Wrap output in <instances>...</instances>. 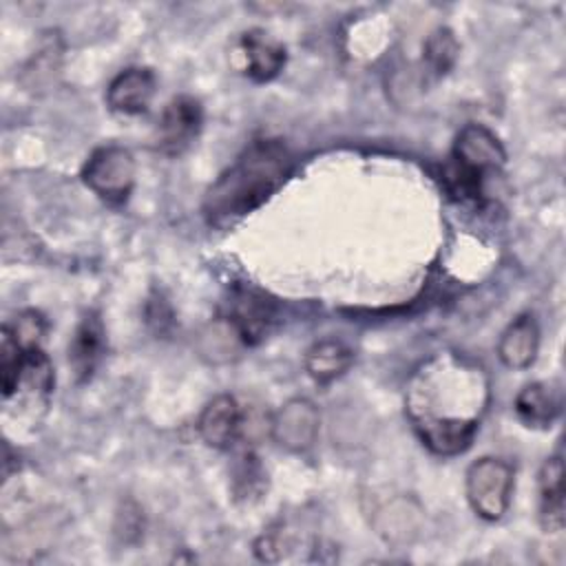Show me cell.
Returning <instances> with one entry per match:
<instances>
[{"mask_svg": "<svg viewBox=\"0 0 566 566\" xmlns=\"http://www.w3.org/2000/svg\"><path fill=\"white\" fill-rule=\"evenodd\" d=\"M489 398V376L478 363L455 352H440L411 374L405 413L431 453L458 455L471 447Z\"/></svg>", "mask_w": 566, "mask_h": 566, "instance_id": "obj_1", "label": "cell"}, {"mask_svg": "<svg viewBox=\"0 0 566 566\" xmlns=\"http://www.w3.org/2000/svg\"><path fill=\"white\" fill-rule=\"evenodd\" d=\"M292 168L294 157L281 139H254L206 190V221L226 228L250 214L287 181Z\"/></svg>", "mask_w": 566, "mask_h": 566, "instance_id": "obj_2", "label": "cell"}, {"mask_svg": "<svg viewBox=\"0 0 566 566\" xmlns=\"http://www.w3.org/2000/svg\"><path fill=\"white\" fill-rule=\"evenodd\" d=\"M506 161L502 142L482 124H467L453 142L451 157L442 166V186L455 201L480 203L484 197V181L500 172Z\"/></svg>", "mask_w": 566, "mask_h": 566, "instance_id": "obj_3", "label": "cell"}, {"mask_svg": "<svg viewBox=\"0 0 566 566\" xmlns=\"http://www.w3.org/2000/svg\"><path fill=\"white\" fill-rule=\"evenodd\" d=\"M515 486V471L502 458H480L467 469L464 491L473 513L486 522L504 517Z\"/></svg>", "mask_w": 566, "mask_h": 566, "instance_id": "obj_4", "label": "cell"}, {"mask_svg": "<svg viewBox=\"0 0 566 566\" xmlns=\"http://www.w3.org/2000/svg\"><path fill=\"white\" fill-rule=\"evenodd\" d=\"M135 157L124 146H99L95 148L86 164L82 166V181L102 201L111 206H122L128 201L135 188Z\"/></svg>", "mask_w": 566, "mask_h": 566, "instance_id": "obj_5", "label": "cell"}, {"mask_svg": "<svg viewBox=\"0 0 566 566\" xmlns=\"http://www.w3.org/2000/svg\"><path fill=\"white\" fill-rule=\"evenodd\" d=\"M223 323L243 345L261 343L276 323V305L250 285H237L223 307Z\"/></svg>", "mask_w": 566, "mask_h": 566, "instance_id": "obj_6", "label": "cell"}, {"mask_svg": "<svg viewBox=\"0 0 566 566\" xmlns=\"http://www.w3.org/2000/svg\"><path fill=\"white\" fill-rule=\"evenodd\" d=\"M203 126L201 102L192 95L172 97L157 122L155 148L168 157L181 155L199 137Z\"/></svg>", "mask_w": 566, "mask_h": 566, "instance_id": "obj_7", "label": "cell"}, {"mask_svg": "<svg viewBox=\"0 0 566 566\" xmlns=\"http://www.w3.org/2000/svg\"><path fill=\"white\" fill-rule=\"evenodd\" d=\"M321 413L307 398H290L270 418V436L279 447L292 453L310 449L318 436Z\"/></svg>", "mask_w": 566, "mask_h": 566, "instance_id": "obj_8", "label": "cell"}, {"mask_svg": "<svg viewBox=\"0 0 566 566\" xmlns=\"http://www.w3.org/2000/svg\"><path fill=\"white\" fill-rule=\"evenodd\" d=\"M245 411L230 394H219L199 413L197 429L201 440L219 451L232 449L243 438Z\"/></svg>", "mask_w": 566, "mask_h": 566, "instance_id": "obj_9", "label": "cell"}, {"mask_svg": "<svg viewBox=\"0 0 566 566\" xmlns=\"http://www.w3.org/2000/svg\"><path fill=\"white\" fill-rule=\"evenodd\" d=\"M237 51L241 57V71L254 82L274 80L287 62L285 46L263 29L241 33Z\"/></svg>", "mask_w": 566, "mask_h": 566, "instance_id": "obj_10", "label": "cell"}, {"mask_svg": "<svg viewBox=\"0 0 566 566\" xmlns=\"http://www.w3.org/2000/svg\"><path fill=\"white\" fill-rule=\"evenodd\" d=\"M157 80L146 66H130L117 73L106 86V104L117 115H142L155 97Z\"/></svg>", "mask_w": 566, "mask_h": 566, "instance_id": "obj_11", "label": "cell"}, {"mask_svg": "<svg viewBox=\"0 0 566 566\" xmlns=\"http://www.w3.org/2000/svg\"><path fill=\"white\" fill-rule=\"evenodd\" d=\"M104 347L106 336L99 316L95 312L84 314L69 343V365L77 382H84L93 376L95 367L104 356Z\"/></svg>", "mask_w": 566, "mask_h": 566, "instance_id": "obj_12", "label": "cell"}, {"mask_svg": "<svg viewBox=\"0 0 566 566\" xmlns=\"http://www.w3.org/2000/svg\"><path fill=\"white\" fill-rule=\"evenodd\" d=\"M539 526L546 533L564 531L566 509H564V462L562 455H551L544 460L539 475Z\"/></svg>", "mask_w": 566, "mask_h": 566, "instance_id": "obj_13", "label": "cell"}, {"mask_svg": "<svg viewBox=\"0 0 566 566\" xmlns=\"http://www.w3.org/2000/svg\"><path fill=\"white\" fill-rule=\"evenodd\" d=\"M539 349V327L533 314L517 316L500 336L497 356L509 369H526Z\"/></svg>", "mask_w": 566, "mask_h": 566, "instance_id": "obj_14", "label": "cell"}, {"mask_svg": "<svg viewBox=\"0 0 566 566\" xmlns=\"http://www.w3.org/2000/svg\"><path fill=\"white\" fill-rule=\"evenodd\" d=\"M559 411V391L548 382H531L515 396V413L531 429H548Z\"/></svg>", "mask_w": 566, "mask_h": 566, "instance_id": "obj_15", "label": "cell"}, {"mask_svg": "<svg viewBox=\"0 0 566 566\" xmlns=\"http://www.w3.org/2000/svg\"><path fill=\"white\" fill-rule=\"evenodd\" d=\"M53 385H55V376H53V367H51V360L44 354V349L40 345L27 347L22 367H20V378H18V385H15V391L11 398L22 396V398L44 407L53 391Z\"/></svg>", "mask_w": 566, "mask_h": 566, "instance_id": "obj_16", "label": "cell"}, {"mask_svg": "<svg viewBox=\"0 0 566 566\" xmlns=\"http://www.w3.org/2000/svg\"><path fill=\"white\" fill-rule=\"evenodd\" d=\"M354 363V352L334 338H323L305 352V371L318 385L340 378Z\"/></svg>", "mask_w": 566, "mask_h": 566, "instance_id": "obj_17", "label": "cell"}, {"mask_svg": "<svg viewBox=\"0 0 566 566\" xmlns=\"http://www.w3.org/2000/svg\"><path fill=\"white\" fill-rule=\"evenodd\" d=\"M458 53L460 44L453 31L447 27H438L436 31H431V35L424 42V62L436 77H442L451 71V66L458 60Z\"/></svg>", "mask_w": 566, "mask_h": 566, "instance_id": "obj_18", "label": "cell"}, {"mask_svg": "<svg viewBox=\"0 0 566 566\" xmlns=\"http://www.w3.org/2000/svg\"><path fill=\"white\" fill-rule=\"evenodd\" d=\"M22 347H38L46 334V321L35 310H24L15 316V323H4Z\"/></svg>", "mask_w": 566, "mask_h": 566, "instance_id": "obj_19", "label": "cell"}]
</instances>
